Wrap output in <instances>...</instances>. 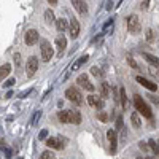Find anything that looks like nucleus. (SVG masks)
<instances>
[{"instance_id":"42","label":"nucleus","mask_w":159,"mask_h":159,"mask_svg":"<svg viewBox=\"0 0 159 159\" xmlns=\"http://www.w3.org/2000/svg\"><path fill=\"white\" fill-rule=\"evenodd\" d=\"M150 72H151V73H153L154 76H159V73L156 72V69H150Z\"/></svg>"},{"instance_id":"32","label":"nucleus","mask_w":159,"mask_h":159,"mask_svg":"<svg viewBox=\"0 0 159 159\" xmlns=\"http://www.w3.org/2000/svg\"><path fill=\"white\" fill-rule=\"evenodd\" d=\"M99 119H100L102 123H107V121H108V115L105 113V111H100V113H99Z\"/></svg>"},{"instance_id":"36","label":"nucleus","mask_w":159,"mask_h":159,"mask_svg":"<svg viewBox=\"0 0 159 159\" xmlns=\"http://www.w3.org/2000/svg\"><path fill=\"white\" fill-rule=\"evenodd\" d=\"M148 7H150V0H142V5H140V8H142L143 11H147V10H148Z\"/></svg>"},{"instance_id":"44","label":"nucleus","mask_w":159,"mask_h":159,"mask_svg":"<svg viewBox=\"0 0 159 159\" xmlns=\"http://www.w3.org/2000/svg\"><path fill=\"white\" fill-rule=\"evenodd\" d=\"M10 97H13V91H8L7 92V99H10Z\"/></svg>"},{"instance_id":"35","label":"nucleus","mask_w":159,"mask_h":159,"mask_svg":"<svg viewBox=\"0 0 159 159\" xmlns=\"http://www.w3.org/2000/svg\"><path fill=\"white\" fill-rule=\"evenodd\" d=\"M139 147H140L142 151H150V147H148V143H147V142H140V143H139Z\"/></svg>"},{"instance_id":"30","label":"nucleus","mask_w":159,"mask_h":159,"mask_svg":"<svg viewBox=\"0 0 159 159\" xmlns=\"http://www.w3.org/2000/svg\"><path fill=\"white\" fill-rule=\"evenodd\" d=\"M46 137H48V129H42L38 134V140H46Z\"/></svg>"},{"instance_id":"21","label":"nucleus","mask_w":159,"mask_h":159,"mask_svg":"<svg viewBox=\"0 0 159 159\" xmlns=\"http://www.w3.org/2000/svg\"><path fill=\"white\" fill-rule=\"evenodd\" d=\"M57 118H59V121L61 123H65V124H70V113L69 110H62L57 113Z\"/></svg>"},{"instance_id":"5","label":"nucleus","mask_w":159,"mask_h":159,"mask_svg":"<svg viewBox=\"0 0 159 159\" xmlns=\"http://www.w3.org/2000/svg\"><path fill=\"white\" fill-rule=\"evenodd\" d=\"M127 29L130 34H137L140 32V19L137 15H130L127 18Z\"/></svg>"},{"instance_id":"31","label":"nucleus","mask_w":159,"mask_h":159,"mask_svg":"<svg viewBox=\"0 0 159 159\" xmlns=\"http://www.w3.org/2000/svg\"><path fill=\"white\" fill-rule=\"evenodd\" d=\"M40 116H42V111H40V110H38V111L35 113V116L32 118V121H30V124H34V126H35V124L38 123V119H40Z\"/></svg>"},{"instance_id":"19","label":"nucleus","mask_w":159,"mask_h":159,"mask_svg":"<svg viewBox=\"0 0 159 159\" xmlns=\"http://www.w3.org/2000/svg\"><path fill=\"white\" fill-rule=\"evenodd\" d=\"M10 72H11V64L0 65V81H3V80L10 75Z\"/></svg>"},{"instance_id":"10","label":"nucleus","mask_w":159,"mask_h":159,"mask_svg":"<svg viewBox=\"0 0 159 159\" xmlns=\"http://www.w3.org/2000/svg\"><path fill=\"white\" fill-rule=\"evenodd\" d=\"M72 5H73V10H76L78 15H88V5L84 0H70Z\"/></svg>"},{"instance_id":"34","label":"nucleus","mask_w":159,"mask_h":159,"mask_svg":"<svg viewBox=\"0 0 159 159\" xmlns=\"http://www.w3.org/2000/svg\"><path fill=\"white\" fill-rule=\"evenodd\" d=\"M116 129L118 130H123L124 127H123V118L121 116H118V119H116Z\"/></svg>"},{"instance_id":"4","label":"nucleus","mask_w":159,"mask_h":159,"mask_svg":"<svg viewBox=\"0 0 159 159\" xmlns=\"http://www.w3.org/2000/svg\"><path fill=\"white\" fill-rule=\"evenodd\" d=\"M46 145H48V148H51V150H64L65 145H67V140H65L62 135H57V137L48 139Z\"/></svg>"},{"instance_id":"17","label":"nucleus","mask_w":159,"mask_h":159,"mask_svg":"<svg viewBox=\"0 0 159 159\" xmlns=\"http://www.w3.org/2000/svg\"><path fill=\"white\" fill-rule=\"evenodd\" d=\"M69 113H70V124H75V126L81 124V113L76 110H69Z\"/></svg>"},{"instance_id":"47","label":"nucleus","mask_w":159,"mask_h":159,"mask_svg":"<svg viewBox=\"0 0 159 159\" xmlns=\"http://www.w3.org/2000/svg\"><path fill=\"white\" fill-rule=\"evenodd\" d=\"M139 159H143V157H139Z\"/></svg>"},{"instance_id":"12","label":"nucleus","mask_w":159,"mask_h":159,"mask_svg":"<svg viewBox=\"0 0 159 159\" xmlns=\"http://www.w3.org/2000/svg\"><path fill=\"white\" fill-rule=\"evenodd\" d=\"M56 48H57V56H64L65 52V48H67V38H65L64 35H59L56 38Z\"/></svg>"},{"instance_id":"1","label":"nucleus","mask_w":159,"mask_h":159,"mask_svg":"<svg viewBox=\"0 0 159 159\" xmlns=\"http://www.w3.org/2000/svg\"><path fill=\"white\" fill-rule=\"evenodd\" d=\"M134 105H135V111H139V113L143 115V116H147L148 119L153 118V111H151V108L147 105V102L143 100V97L139 96L137 92L134 94Z\"/></svg>"},{"instance_id":"7","label":"nucleus","mask_w":159,"mask_h":159,"mask_svg":"<svg viewBox=\"0 0 159 159\" xmlns=\"http://www.w3.org/2000/svg\"><path fill=\"white\" fill-rule=\"evenodd\" d=\"M37 70H38V59L35 56H30L25 62V72H27L29 76H34Z\"/></svg>"},{"instance_id":"43","label":"nucleus","mask_w":159,"mask_h":159,"mask_svg":"<svg viewBox=\"0 0 159 159\" xmlns=\"http://www.w3.org/2000/svg\"><path fill=\"white\" fill-rule=\"evenodd\" d=\"M48 3H49V5H56L57 0H48Z\"/></svg>"},{"instance_id":"18","label":"nucleus","mask_w":159,"mask_h":159,"mask_svg":"<svg viewBox=\"0 0 159 159\" xmlns=\"http://www.w3.org/2000/svg\"><path fill=\"white\" fill-rule=\"evenodd\" d=\"M54 24H56V29H57V32H64V30H67V27H69V22H67V19H64V18H59V19H56L54 21Z\"/></svg>"},{"instance_id":"45","label":"nucleus","mask_w":159,"mask_h":159,"mask_svg":"<svg viewBox=\"0 0 159 159\" xmlns=\"http://www.w3.org/2000/svg\"><path fill=\"white\" fill-rule=\"evenodd\" d=\"M145 159H156V157H145Z\"/></svg>"},{"instance_id":"38","label":"nucleus","mask_w":159,"mask_h":159,"mask_svg":"<svg viewBox=\"0 0 159 159\" xmlns=\"http://www.w3.org/2000/svg\"><path fill=\"white\" fill-rule=\"evenodd\" d=\"M127 62H129V65H130V67H134V69H139V67H137V64H135V61L132 59L130 56H127Z\"/></svg>"},{"instance_id":"13","label":"nucleus","mask_w":159,"mask_h":159,"mask_svg":"<svg viewBox=\"0 0 159 159\" xmlns=\"http://www.w3.org/2000/svg\"><path fill=\"white\" fill-rule=\"evenodd\" d=\"M135 80H137V83H139V84H142L143 88H147V89L151 91V92H154V91L157 89V86H156L153 81H150V80L143 78V76H135Z\"/></svg>"},{"instance_id":"9","label":"nucleus","mask_w":159,"mask_h":159,"mask_svg":"<svg viewBox=\"0 0 159 159\" xmlns=\"http://www.w3.org/2000/svg\"><path fill=\"white\" fill-rule=\"evenodd\" d=\"M107 137L110 140V153L111 154H116L118 151V137H116V130L115 129H110L107 132Z\"/></svg>"},{"instance_id":"39","label":"nucleus","mask_w":159,"mask_h":159,"mask_svg":"<svg viewBox=\"0 0 159 159\" xmlns=\"http://www.w3.org/2000/svg\"><path fill=\"white\" fill-rule=\"evenodd\" d=\"M148 99H150L151 102H154L156 105H159V97H156V96H150V94H148Z\"/></svg>"},{"instance_id":"23","label":"nucleus","mask_w":159,"mask_h":159,"mask_svg":"<svg viewBox=\"0 0 159 159\" xmlns=\"http://www.w3.org/2000/svg\"><path fill=\"white\" fill-rule=\"evenodd\" d=\"M119 99H121V105H123V108H124V110H127V107H129V102H127V96H126V91H124V88L119 89Z\"/></svg>"},{"instance_id":"28","label":"nucleus","mask_w":159,"mask_h":159,"mask_svg":"<svg viewBox=\"0 0 159 159\" xmlns=\"http://www.w3.org/2000/svg\"><path fill=\"white\" fill-rule=\"evenodd\" d=\"M13 61H15V65L19 69L21 67V54L19 52H15V54H13Z\"/></svg>"},{"instance_id":"16","label":"nucleus","mask_w":159,"mask_h":159,"mask_svg":"<svg viewBox=\"0 0 159 159\" xmlns=\"http://www.w3.org/2000/svg\"><path fill=\"white\" fill-rule=\"evenodd\" d=\"M88 59H89V56H88V54H83L81 57H78V59H76V61L72 64L70 70H72V72H78V70H80V67H81V65H83V64H84Z\"/></svg>"},{"instance_id":"2","label":"nucleus","mask_w":159,"mask_h":159,"mask_svg":"<svg viewBox=\"0 0 159 159\" xmlns=\"http://www.w3.org/2000/svg\"><path fill=\"white\" fill-rule=\"evenodd\" d=\"M65 97H67L70 102H73L75 105H83V94L75 86H72V88H69L67 91H65Z\"/></svg>"},{"instance_id":"29","label":"nucleus","mask_w":159,"mask_h":159,"mask_svg":"<svg viewBox=\"0 0 159 159\" xmlns=\"http://www.w3.org/2000/svg\"><path fill=\"white\" fill-rule=\"evenodd\" d=\"M91 73L94 75V76H97V78L103 75V73H102V70H100L99 67H96V65H94V67H91Z\"/></svg>"},{"instance_id":"33","label":"nucleus","mask_w":159,"mask_h":159,"mask_svg":"<svg viewBox=\"0 0 159 159\" xmlns=\"http://www.w3.org/2000/svg\"><path fill=\"white\" fill-rule=\"evenodd\" d=\"M15 83H16V80H15V78H8L7 81L3 83V88H10V86H13Z\"/></svg>"},{"instance_id":"25","label":"nucleus","mask_w":159,"mask_h":159,"mask_svg":"<svg viewBox=\"0 0 159 159\" xmlns=\"http://www.w3.org/2000/svg\"><path fill=\"white\" fill-rule=\"evenodd\" d=\"M45 21H46L48 24H54L56 18H54V13H52V10H46V11H45Z\"/></svg>"},{"instance_id":"46","label":"nucleus","mask_w":159,"mask_h":159,"mask_svg":"<svg viewBox=\"0 0 159 159\" xmlns=\"http://www.w3.org/2000/svg\"><path fill=\"white\" fill-rule=\"evenodd\" d=\"M18 159H22V157H18Z\"/></svg>"},{"instance_id":"6","label":"nucleus","mask_w":159,"mask_h":159,"mask_svg":"<svg viewBox=\"0 0 159 159\" xmlns=\"http://www.w3.org/2000/svg\"><path fill=\"white\" fill-rule=\"evenodd\" d=\"M76 84H78V86H81V88L86 89V91H89V92H92V91L96 89V86L89 81V78H88L86 73H81V75L76 78Z\"/></svg>"},{"instance_id":"40","label":"nucleus","mask_w":159,"mask_h":159,"mask_svg":"<svg viewBox=\"0 0 159 159\" xmlns=\"http://www.w3.org/2000/svg\"><path fill=\"white\" fill-rule=\"evenodd\" d=\"M111 8H113V2L108 0V2H107V11H111Z\"/></svg>"},{"instance_id":"14","label":"nucleus","mask_w":159,"mask_h":159,"mask_svg":"<svg viewBox=\"0 0 159 159\" xmlns=\"http://www.w3.org/2000/svg\"><path fill=\"white\" fill-rule=\"evenodd\" d=\"M69 32H70V37L75 40V38H78V35H80V22L76 21V19H72L70 22H69Z\"/></svg>"},{"instance_id":"41","label":"nucleus","mask_w":159,"mask_h":159,"mask_svg":"<svg viewBox=\"0 0 159 159\" xmlns=\"http://www.w3.org/2000/svg\"><path fill=\"white\" fill-rule=\"evenodd\" d=\"M3 151H5V157H10V156H11V150H10V148H5Z\"/></svg>"},{"instance_id":"37","label":"nucleus","mask_w":159,"mask_h":159,"mask_svg":"<svg viewBox=\"0 0 159 159\" xmlns=\"http://www.w3.org/2000/svg\"><path fill=\"white\" fill-rule=\"evenodd\" d=\"M32 91H34V89L30 88V89H27V91H24V92H21V96H19V99H25V97H27L29 94H32Z\"/></svg>"},{"instance_id":"20","label":"nucleus","mask_w":159,"mask_h":159,"mask_svg":"<svg viewBox=\"0 0 159 159\" xmlns=\"http://www.w3.org/2000/svg\"><path fill=\"white\" fill-rule=\"evenodd\" d=\"M99 91H100V97H102V99H107V97L110 96V84L103 81V83L99 86Z\"/></svg>"},{"instance_id":"15","label":"nucleus","mask_w":159,"mask_h":159,"mask_svg":"<svg viewBox=\"0 0 159 159\" xmlns=\"http://www.w3.org/2000/svg\"><path fill=\"white\" fill-rule=\"evenodd\" d=\"M142 56H143V59H145V61H148V64H150V65H153V67L159 69V57H157V56L150 54V52H142Z\"/></svg>"},{"instance_id":"27","label":"nucleus","mask_w":159,"mask_h":159,"mask_svg":"<svg viewBox=\"0 0 159 159\" xmlns=\"http://www.w3.org/2000/svg\"><path fill=\"white\" fill-rule=\"evenodd\" d=\"M40 159H54V153H52L51 150H46V151H43V153H42Z\"/></svg>"},{"instance_id":"11","label":"nucleus","mask_w":159,"mask_h":159,"mask_svg":"<svg viewBox=\"0 0 159 159\" xmlns=\"http://www.w3.org/2000/svg\"><path fill=\"white\" fill-rule=\"evenodd\" d=\"M86 99H88V103L91 105V107H96L97 110H102V108H103V105H105L103 99H102V97H99V96H94V94L88 96Z\"/></svg>"},{"instance_id":"22","label":"nucleus","mask_w":159,"mask_h":159,"mask_svg":"<svg viewBox=\"0 0 159 159\" xmlns=\"http://www.w3.org/2000/svg\"><path fill=\"white\" fill-rule=\"evenodd\" d=\"M130 121H132V126H134L135 129H140L142 127V121H140V116H139L137 111H134V113L130 115Z\"/></svg>"},{"instance_id":"26","label":"nucleus","mask_w":159,"mask_h":159,"mask_svg":"<svg viewBox=\"0 0 159 159\" xmlns=\"http://www.w3.org/2000/svg\"><path fill=\"white\" fill-rule=\"evenodd\" d=\"M145 38H147V42H150V43H153L154 42V30L153 29H147V32H145Z\"/></svg>"},{"instance_id":"8","label":"nucleus","mask_w":159,"mask_h":159,"mask_svg":"<svg viewBox=\"0 0 159 159\" xmlns=\"http://www.w3.org/2000/svg\"><path fill=\"white\" fill-rule=\"evenodd\" d=\"M38 38H40L38 32H37L35 29H30V30L25 32V35H24V42H25V45H27V46H34V45L38 42Z\"/></svg>"},{"instance_id":"3","label":"nucleus","mask_w":159,"mask_h":159,"mask_svg":"<svg viewBox=\"0 0 159 159\" xmlns=\"http://www.w3.org/2000/svg\"><path fill=\"white\" fill-rule=\"evenodd\" d=\"M40 51H42V59L45 62H49L52 59V54H54V49H52L51 43L48 40H42L40 42Z\"/></svg>"},{"instance_id":"24","label":"nucleus","mask_w":159,"mask_h":159,"mask_svg":"<svg viewBox=\"0 0 159 159\" xmlns=\"http://www.w3.org/2000/svg\"><path fill=\"white\" fill-rule=\"evenodd\" d=\"M148 147H150V150L159 157V143L156 142V140H153V139H150V142H148Z\"/></svg>"}]
</instances>
